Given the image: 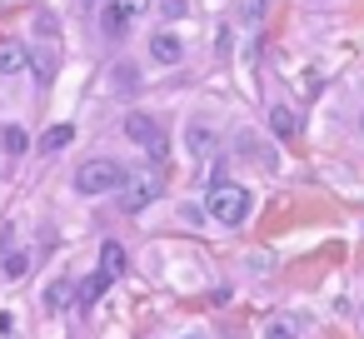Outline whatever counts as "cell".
<instances>
[{
  "instance_id": "cell-15",
  "label": "cell",
  "mask_w": 364,
  "mask_h": 339,
  "mask_svg": "<svg viewBox=\"0 0 364 339\" xmlns=\"http://www.w3.org/2000/svg\"><path fill=\"white\" fill-rule=\"evenodd\" d=\"M26 145H31V140H26V130H21V125H11V130H6V150H11V155H26Z\"/></svg>"
},
{
  "instance_id": "cell-12",
  "label": "cell",
  "mask_w": 364,
  "mask_h": 339,
  "mask_svg": "<svg viewBox=\"0 0 364 339\" xmlns=\"http://www.w3.org/2000/svg\"><path fill=\"white\" fill-rule=\"evenodd\" d=\"M100 274H105V279H120V274H125V249H120L115 240L100 249Z\"/></svg>"
},
{
  "instance_id": "cell-17",
  "label": "cell",
  "mask_w": 364,
  "mask_h": 339,
  "mask_svg": "<svg viewBox=\"0 0 364 339\" xmlns=\"http://www.w3.org/2000/svg\"><path fill=\"white\" fill-rule=\"evenodd\" d=\"M115 85H120V90H135V85H140L135 65H120V70H115Z\"/></svg>"
},
{
  "instance_id": "cell-9",
  "label": "cell",
  "mask_w": 364,
  "mask_h": 339,
  "mask_svg": "<svg viewBox=\"0 0 364 339\" xmlns=\"http://www.w3.org/2000/svg\"><path fill=\"white\" fill-rule=\"evenodd\" d=\"M185 145H190V155H195V160H210V155H215V130H210V125H200V120H190Z\"/></svg>"
},
{
  "instance_id": "cell-5",
  "label": "cell",
  "mask_w": 364,
  "mask_h": 339,
  "mask_svg": "<svg viewBox=\"0 0 364 339\" xmlns=\"http://www.w3.org/2000/svg\"><path fill=\"white\" fill-rule=\"evenodd\" d=\"M125 135H130L140 150H150V160H165V150H170V145H165V125H160L155 115H140V110L125 115Z\"/></svg>"
},
{
  "instance_id": "cell-6",
  "label": "cell",
  "mask_w": 364,
  "mask_h": 339,
  "mask_svg": "<svg viewBox=\"0 0 364 339\" xmlns=\"http://www.w3.org/2000/svg\"><path fill=\"white\" fill-rule=\"evenodd\" d=\"M150 60H155V65H180V60H185L180 36H175V31H155V36H150Z\"/></svg>"
},
{
  "instance_id": "cell-2",
  "label": "cell",
  "mask_w": 364,
  "mask_h": 339,
  "mask_svg": "<svg viewBox=\"0 0 364 339\" xmlns=\"http://www.w3.org/2000/svg\"><path fill=\"white\" fill-rule=\"evenodd\" d=\"M130 180V170L120 165V160H110V155H100V160H85L80 170H75V190L85 195V200H100V195H120V185Z\"/></svg>"
},
{
  "instance_id": "cell-13",
  "label": "cell",
  "mask_w": 364,
  "mask_h": 339,
  "mask_svg": "<svg viewBox=\"0 0 364 339\" xmlns=\"http://www.w3.org/2000/svg\"><path fill=\"white\" fill-rule=\"evenodd\" d=\"M264 339H299V319H294V314L269 319V324H264Z\"/></svg>"
},
{
  "instance_id": "cell-18",
  "label": "cell",
  "mask_w": 364,
  "mask_h": 339,
  "mask_svg": "<svg viewBox=\"0 0 364 339\" xmlns=\"http://www.w3.org/2000/svg\"><path fill=\"white\" fill-rule=\"evenodd\" d=\"M160 11H165V16L175 21V16H185V0H165V6H160Z\"/></svg>"
},
{
  "instance_id": "cell-7",
  "label": "cell",
  "mask_w": 364,
  "mask_h": 339,
  "mask_svg": "<svg viewBox=\"0 0 364 339\" xmlns=\"http://www.w3.org/2000/svg\"><path fill=\"white\" fill-rule=\"evenodd\" d=\"M31 70V45L26 41H0V75H26Z\"/></svg>"
},
{
  "instance_id": "cell-8",
  "label": "cell",
  "mask_w": 364,
  "mask_h": 339,
  "mask_svg": "<svg viewBox=\"0 0 364 339\" xmlns=\"http://www.w3.org/2000/svg\"><path fill=\"white\" fill-rule=\"evenodd\" d=\"M130 21H135V16H130V11L120 6V0H110V6H105V16H100V31H105L110 41H125V31H130Z\"/></svg>"
},
{
  "instance_id": "cell-4",
  "label": "cell",
  "mask_w": 364,
  "mask_h": 339,
  "mask_svg": "<svg viewBox=\"0 0 364 339\" xmlns=\"http://www.w3.org/2000/svg\"><path fill=\"white\" fill-rule=\"evenodd\" d=\"M205 210H210L220 225H230V230H235V225H245V220H250V190H245V185H215V190H210V200H205Z\"/></svg>"
},
{
  "instance_id": "cell-11",
  "label": "cell",
  "mask_w": 364,
  "mask_h": 339,
  "mask_svg": "<svg viewBox=\"0 0 364 339\" xmlns=\"http://www.w3.org/2000/svg\"><path fill=\"white\" fill-rule=\"evenodd\" d=\"M269 125H274V135H279V140H294V135H299V120H294V110H289V105H274V110H269Z\"/></svg>"
},
{
  "instance_id": "cell-14",
  "label": "cell",
  "mask_w": 364,
  "mask_h": 339,
  "mask_svg": "<svg viewBox=\"0 0 364 339\" xmlns=\"http://www.w3.org/2000/svg\"><path fill=\"white\" fill-rule=\"evenodd\" d=\"M235 145H240V155H255V160H259V165H274V155H269V150H264V145H259V140H255V135H240V140H235Z\"/></svg>"
},
{
  "instance_id": "cell-1",
  "label": "cell",
  "mask_w": 364,
  "mask_h": 339,
  "mask_svg": "<svg viewBox=\"0 0 364 339\" xmlns=\"http://www.w3.org/2000/svg\"><path fill=\"white\" fill-rule=\"evenodd\" d=\"M31 75L50 85L60 75V21L50 11H36V41H31Z\"/></svg>"
},
{
  "instance_id": "cell-19",
  "label": "cell",
  "mask_w": 364,
  "mask_h": 339,
  "mask_svg": "<svg viewBox=\"0 0 364 339\" xmlns=\"http://www.w3.org/2000/svg\"><path fill=\"white\" fill-rule=\"evenodd\" d=\"M120 6H125V11H130V16H140V11H145V6H150V0H120Z\"/></svg>"
},
{
  "instance_id": "cell-3",
  "label": "cell",
  "mask_w": 364,
  "mask_h": 339,
  "mask_svg": "<svg viewBox=\"0 0 364 339\" xmlns=\"http://www.w3.org/2000/svg\"><path fill=\"white\" fill-rule=\"evenodd\" d=\"M160 195H165V170H160V165H155V170L145 165V170H135V175L120 185V210H125V215H140V210L155 205Z\"/></svg>"
},
{
  "instance_id": "cell-20",
  "label": "cell",
  "mask_w": 364,
  "mask_h": 339,
  "mask_svg": "<svg viewBox=\"0 0 364 339\" xmlns=\"http://www.w3.org/2000/svg\"><path fill=\"white\" fill-rule=\"evenodd\" d=\"M359 135H364V115H359Z\"/></svg>"
},
{
  "instance_id": "cell-16",
  "label": "cell",
  "mask_w": 364,
  "mask_h": 339,
  "mask_svg": "<svg viewBox=\"0 0 364 339\" xmlns=\"http://www.w3.org/2000/svg\"><path fill=\"white\" fill-rule=\"evenodd\" d=\"M50 304H55V309L75 304V284H55V289H50Z\"/></svg>"
},
{
  "instance_id": "cell-10",
  "label": "cell",
  "mask_w": 364,
  "mask_h": 339,
  "mask_svg": "<svg viewBox=\"0 0 364 339\" xmlns=\"http://www.w3.org/2000/svg\"><path fill=\"white\" fill-rule=\"evenodd\" d=\"M70 140H75V125H50L41 135V150L46 155H60V150H70Z\"/></svg>"
}]
</instances>
